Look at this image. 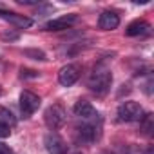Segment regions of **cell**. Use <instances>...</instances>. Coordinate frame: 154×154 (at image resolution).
Here are the masks:
<instances>
[{"instance_id":"obj_11","label":"cell","mask_w":154,"mask_h":154,"mask_svg":"<svg viewBox=\"0 0 154 154\" xmlns=\"http://www.w3.org/2000/svg\"><path fill=\"white\" fill-rule=\"evenodd\" d=\"M120 26V17L114 13V11H103L98 18V27L103 29V31H111V29H116Z\"/></svg>"},{"instance_id":"obj_9","label":"cell","mask_w":154,"mask_h":154,"mask_svg":"<svg viewBox=\"0 0 154 154\" xmlns=\"http://www.w3.org/2000/svg\"><path fill=\"white\" fill-rule=\"evenodd\" d=\"M76 20H78V15H76V13L53 18V20H49L45 24V31H63V29H69L72 24H76Z\"/></svg>"},{"instance_id":"obj_17","label":"cell","mask_w":154,"mask_h":154,"mask_svg":"<svg viewBox=\"0 0 154 154\" xmlns=\"http://www.w3.org/2000/svg\"><path fill=\"white\" fill-rule=\"evenodd\" d=\"M17 2H18L20 6H36V4H38L36 0H17Z\"/></svg>"},{"instance_id":"obj_13","label":"cell","mask_w":154,"mask_h":154,"mask_svg":"<svg viewBox=\"0 0 154 154\" xmlns=\"http://www.w3.org/2000/svg\"><path fill=\"white\" fill-rule=\"evenodd\" d=\"M15 125H17V116H15L9 109H6V107L0 105V127L11 129V127H15Z\"/></svg>"},{"instance_id":"obj_1","label":"cell","mask_w":154,"mask_h":154,"mask_svg":"<svg viewBox=\"0 0 154 154\" xmlns=\"http://www.w3.org/2000/svg\"><path fill=\"white\" fill-rule=\"evenodd\" d=\"M111 84H112V74L111 71L107 69H102V71H94L89 80H87V87L96 93V94H105L109 89H111Z\"/></svg>"},{"instance_id":"obj_20","label":"cell","mask_w":154,"mask_h":154,"mask_svg":"<svg viewBox=\"0 0 154 154\" xmlns=\"http://www.w3.org/2000/svg\"><path fill=\"white\" fill-rule=\"evenodd\" d=\"M0 96H2V87H0Z\"/></svg>"},{"instance_id":"obj_3","label":"cell","mask_w":154,"mask_h":154,"mask_svg":"<svg viewBox=\"0 0 154 154\" xmlns=\"http://www.w3.org/2000/svg\"><path fill=\"white\" fill-rule=\"evenodd\" d=\"M143 116V109L138 102H123L118 105V120L131 123V122H140Z\"/></svg>"},{"instance_id":"obj_19","label":"cell","mask_w":154,"mask_h":154,"mask_svg":"<svg viewBox=\"0 0 154 154\" xmlns=\"http://www.w3.org/2000/svg\"><path fill=\"white\" fill-rule=\"evenodd\" d=\"M9 134H11V131H9V129L0 127V138H6V136H9Z\"/></svg>"},{"instance_id":"obj_21","label":"cell","mask_w":154,"mask_h":154,"mask_svg":"<svg viewBox=\"0 0 154 154\" xmlns=\"http://www.w3.org/2000/svg\"><path fill=\"white\" fill-rule=\"evenodd\" d=\"M74 154H82V152H74Z\"/></svg>"},{"instance_id":"obj_18","label":"cell","mask_w":154,"mask_h":154,"mask_svg":"<svg viewBox=\"0 0 154 154\" xmlns=\"http://www.w3.org/2000/svg\"><path fill=\"white\" fill-rule=\"evenodd\" d=\"M22 76H33V78H36L38 72L36 71H29V69H22Z\"/></svg>"},{"instance_id":"obj_6","label":"cell","mask_w":154,"mask_h":154,"mask_svg":"<svg viewBox=\"0 0 154 154\" xmlns=\"http://www.w3.org/2000/svg\"><path fill=\"white\" fill-rule=\"evenodd\" d=\"M72 112L78 116L80 120H84V122H94V120H100V114H98V111L93 107V103L91 102H87V100H78L74 103V107H72Z\"/></svg>"},{"instance_id":"obj_8","label":"cell","mask_w":154,"mask_h":154,"mask_svg":"<svg viewBox=\"0 0 154 154\" xmlns=\"http://www.w3.org/2000/svg\"><path fill=\"white\" fill-rule=\"evenodd\" d=\"M44 145H45V150H47L49 154H65V152H67V143H65L63 138H60L56 132L45 134Z\"/></svg>"},{"instance_id":"obj_14","label":"cell","mask_w":154,"mask_h":154,"mask_svg":"<svg viewBox=\"0 0 154 154\" xmlns=\"http://www.w3.org/2000/svg\"><path fill=\"white\" fill-rule=\"evenodd\" d=\"M140 131L145 136H150L152 134V131H154V118H152V114L141 116V120H140Z\"/></svg>"},{"instance_id":"obj_15","label":"cell","mask_w":154,"mask_h":154,"mask_svg":"<svg viewBox=\"0 0 154 154\" xmlns=\"http://www.w3.org/2000/svg\"><path fill=\"white\" fill-rule=\"evenodd\" d=\"M24 54L29 56V58H33V60H42V62L47 60V58H45V53H44V51H38V49H26Z\"/></svg>"},{"instance_id":"obj_16","label":"cell","mask_w":154,"mask_h":154,"mask_svg":"<svg viewBox=\"0 0 154 154\" xmlns=\"http://www.w3.org/2000/svg\"><path fill=\"white\" fill-rule=\"evenodd\" d=\"M0 154H13V150L6 145V143H2L0 141Z\"/></svg>"},{"instance_id":"obj_7","label":"cell","mask_w":154,"mask_h":154,"mask_svg":"<svg viewBox=\"0 0 154 154\" xmlns=\"http://www.w3.org/2000/svg\"><path fill=\"white\" fill-rule=\"evenodd\" d=\"M78 134L82 136L84 141H89V143L100 140V134H102V123H100V120L84 122V123L78 127Z\"/></svg>"},{"instance_id":"obj_5","label":"cell","mask_w":154,"mask_h":154,"mask_svg":"<svg viewBox=\"0 0 154 154\" xmlns=\"http://www.w3.org/2000/svg\"><path fill=\"white\" fill-rule=\"evenodd\" d=\"M80 72H82L80 65H76V63H67V65H63V67L60 69V72H58V82H60L63 87H71V85L76 84V80L80 78Z\"/></svg>"},{"instance_id":"obj_2","label":"cell","mask_w":154,"mask_h":154,"mask_svg":"<svg viewBox=\"0 0 154 154\" xmlns=\"http://www.w3.org/2000/svg\"><path fill=\"white\" fill-rule=\"evenodd\" d=\"M65 120H67V112H65V109H63L60 103L49 105V107L45 109V112H44V122H45V125H47L51 131L60 129V127L65 123Z\"/></svg>"},{"instance_id":"obj_10","label":"cell","mask_w":154,"mask_h":154,"mask_svg":"<svg viewBox=\"0 0 154 154\" xmlns=\"http://www.w3.org/2000/svg\"><path fill=\"white\" fill-rule=\"evenodd\" d=\"M0 18L8 20L9 24H13L15 27H20V29H26V27H29V26L33 24V20H31V18H27V17H24V15L11 13V11H4L2 8H0Z\"/></svg>"},{"instance_id":"obj_12","label":"cell","mask_w":154,"mask_h":154,"mask_svg":"<svg viewBox=\"0 0 154 154\" xmlns=\"http://www.w3.org/2000/svg\"><path fill=\"white\" fill-rule=\"evenodd\" d=\"M149 31H150V26L145 20H134L132 24L127 26L125 35L127 36H143V35H149Z\"/></svg>"},{"instance_id":"obj_4","label":"cell","mask_w":154,"mask_h":154,"mask_svg":"<svg viewBox=\"0 0 154 154\" xmlns=\"http://www.w3.org/2000/svg\"><path fill=\"white\" fill-rule=\"evenodd\" d=\"M40 103H42V98L31 91H24L20 94V111H22L24 118H29L31 114H35L40 107Z\"/></svg>"}]
</instances>
